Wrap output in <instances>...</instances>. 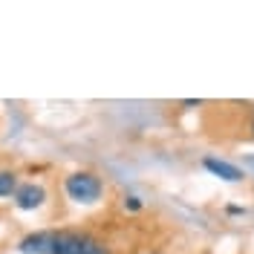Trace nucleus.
Returning <instances> with one entry per match:
<instances>
[{"label": "nucleus", "mask_w": 254, "mask_h": 254, "mask_svg": "<svg viewBox=\"0 0 254 254\" xmlns=\"http://www.w3.org/2000/svg\"><path fill=\"white\" fill-rule=\"evenodd\" d=\"M125 208H133V211H139V208H142V202H139L136 196H127V199H125Z\"/></svg>", "instance_id": "0eeeda50"}, {"label": "nucleus", "mask_w": 254, "mask_h": 254, "mask_svg": "<svg viewBox=\"0 0 254 254\" xmlns=\"http://www.w3.org/2000/svg\"><path fill=\"white\" fill-rule=\"evenodd\" d=\"M44 199H47V193H44L41 185H35V182L17 185V190H15V202L20 211H35V208L44 205Z\"/></svg>", "instance_id": "7ed1b4c3"}, {"label": "nucleus", "mask_w": 254, "mask_h": 254, "mask_svg": "<svg viewBox=\"0 0 254 254\" xmlns=\"http://www.w3.org/2000/svg\"><path fill=\"white\" fill-rule=\"evenodd\" d=\"M101 190H104L101 179L90 171H78V174L66 176V193L75 202H95L101 196Z\"/></svg>", "instance_id": "f03ea898"}, {"label": "nucleus", "mask_w": 254, "mask_h": 254, "mask_svg": "<svg viewBox=\"0 0 254 254\" xmlns=\"http://www.w3.org/2000/svg\"><path fill=\"white\" fill-rule=\"evenodd\" d=\"M52 254H110V249L93 234L81 231H58Z\"/></svg>", "instance_id": "f257e3e1"}, {"label": "nucleus", "mask_w": 254, "mask_h": 254, "mask_svg": "<svg viewBox=\"0 0 254 254\" xmlns=\"http://www.w3.org/2000/svg\"><path fill=\"white\" fill-rule=\"evenodd\" d=\"M252 130H254V122H252Z\"/></svg>", "instance_id": "6e6552de"}, {"label": "nucleus", "mask_w": 254, "mask_h": 254, "mask_svg": "<svg viewBox=\"0 0 254 254\" xmlns=\"http://www.w3.org/2000/svg\"><path fill=\"white\" fill-rule=\"evenodd\" d=\"M202 165H205V171H211L214 176H220V179H225V182H243V179H246V174L240 171L237 165H228V162H222V159L208 156Z\"/></svg>", "instance_id": "20e7f679"}, {"label": "nucleus", "mask_w": 254, "mask_h": 254, "mask_svg": "<svg viewBox=\"0 0 254 254\" xmlns=\"http://www.w3.org/2000/svg\"><path fill=\"white\" fill-rule=\"evenodd\" d=\"M17 190V176L15 171H0V196H9Z\"/></svg>", "instance_id": "423d86ee"}, {"label": "nucleus", "mask_w": 254, "mask_h": 254, "mask_svg": "<svg viewBox=\"0 0 254 254\" xmlns=\"http://www.w3.org/2000/svg\"><path fill=\"white\" fill-rule=\"evenodd\" d=\"M55 249V234H29L20 243V252L26 254H52Z\"/></svg>", "instance_id": "39448f33"}]
</instances>
